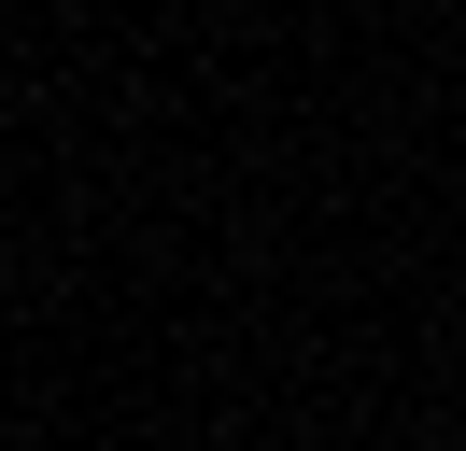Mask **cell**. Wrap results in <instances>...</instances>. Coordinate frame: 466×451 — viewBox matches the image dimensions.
Wrapping results in <instances>:
<instances>
[]
</instances>
